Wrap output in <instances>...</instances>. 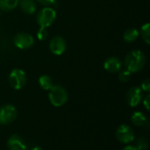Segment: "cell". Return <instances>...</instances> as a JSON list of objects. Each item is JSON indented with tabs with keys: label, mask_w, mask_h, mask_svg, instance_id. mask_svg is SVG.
Returning <instances> with one entry per match:
<instances>
[{
	"label": "cell",
	"mask_w": 150,
	"mask_h": 150,
	"mask_svg": "<svg viewBox=\"0 0 150 150\" xmlns=\"http://www.w3.org/2000/svg\"><path fill=\"white\" fill-rule=\"evenodd\" d=\"M146 56L140 50H134L130 51L125 57L124 65L131 73L138 72L143 69L146 65Z\"/></svg>",
	"instance_id": "obj_1"
},
{
	"label": "cell",
	"mask_w": 150,
	"mask_h": 150,
	"mask_svg": "<svg viewBox=\"0 0 150 150\" xmlns=\"http://www.w3.org/2000/svg\"><path fill=\"white\" fill-rule=\"evenodd\" d=\"M48 91V99L53 106L62 107L67 103L69 95L67 90L62 86L53 85V87Z\"/></svg>",
	"instance_id": "obj_2"
},
{
	"label": "cell",
	"mask_w": 150,
	"mask_h": 150,
	"mask_svg": "<svg viewBox=\"0 0 150 150\" xmlns=\"http://www.w3.org/2000/svg\"><path fill=\"white\" fill-rule=\"evenodd\" d=\"M56 19V11L54 8L47 6L41 8L36 16V20L40 27H50Z\"/></svg>",
	"instance_id": "obj_3"
},
{
	"label": "cell",
	"mask_w": 150,
	"mask_h": 150,
	"mask_svg": "<svg viewBox=\"0 0 150 150\" xmlns=\"http://www.w3.org/2000/svg\"><path fill=\"white\" fill-rule=\"evenodd\" d=\"M9 83L11 86V88L16 90L23 88L26 83L25 72L18 68L13 69L9 75Z\"/></svg>",
	"instance_id": "obj_4"
},
{
	"label": "cell",
	"mask_w": 150,
	"mask_h": 150,
	"mask_svg": "<svg viewBox=\"0 0 150 150\" xmlns=\"http://www.w3.org/2000/svg\"><path fill=\"white\" fill-rule=\"evenodd\" d=\"M18 116V111L15 106L11 104H5L0 107V124L9 125L12 123Z\"/></svg>",
	"instance_id": "obj_5"
},
{
	"label": "cell",
	"mask_w": 150,
	"mask_h": 150,
	"mask_svg": "<svg viewBox=\"0 0 150 150\" xmlns=\"http://www.w3.org/2000/svg\"><path fill=\"white\" fill-rule=\"evenodd\" d=\"M13 43L17 48L20 50H26L34 44V38L29 33L20 32L15 34L13 38Z\"/></svg>",
	"instance_id": "obj_6"
},
{
	"label": "cell",
	"mask_w": 150,
	"mask_h": 150,
	"mask_svg": "<svg viewBox=\"0 0 150 150\" xmlns=\"http://www.w3.org/2000/svg\"><path fill=\"white\" fill-rule=\"evenodd\" d=\"M117 140L124 144H128L134 140V133L133 129L127 125H120L115 133Z\"/></svg>",
	"instance_id": "obj_7"
},
{
	"label": "cell",
	"mask_w": 150,
	"mask_h": 150,
	"mask_svg": "<svg viewBox=\"0 0 150 150\" xmlns=\"http://www.w3.org/2000/svg\"><path fill=\"white\" fill-rule=\"evenodd\" d=\"M126 99L129 106L136 107L138 106L143 99V93L140 87H133L127 93Z\"/></svg>",
	"instance_id": "obj_8"
},
{
	"label": "cell",
	"mask_w": 150,
	"mask_h": 150,
	"mask_svg": "<svg viewBox=\"0 0 150 150\" xmlns=\"http://www.w3.org/2000/svg\"><path fill=\"white\" fill-rule=\"evenodd\" d=\"M66 48H67L66 41L62 36L55 35L50 40L49 50L54 55L60 56L63 54L66 50Z\"/></svg>",
	"instance_id": "obj_9"
},
{
	"label": "cell",
	"mask_w": 150,
	"mask_h": 150,
	"mask_svg": "<svg viewBox=\"0 0 150 150\" xmlns=\"http://www.w3.org/2000/svg\"><path fill=\"white\" fill-rule=\"evenodd\" d=\"M104 68L111 73H116L121 70L122 62L117 57H110L105 60Z\"/></svg>",
	"instance_id": "obj_10"
},
{
	"label": "cell",
	"mask_w": 150,
	"mask_h": 150,
	"mask_svg": "<svg viewBox=\"0 0 150 150\" xmlns=\"http://www.w3.org/2000/svg\"><path fill=\"white\" fill-rule=\"evenodd\" d=\"M7 148L10 150H27V145L22 137L13 134L7 141Z\"/></svg>",
	"instance_id": "obj_11"
},
{
	"label": "cell",
	"mask_w": 150,
	"mask_h": 150,
	"mask_svg": "<svg viewBox=\"0 0 150 150\" xmlns=\"http://www.w3.org/2000/svg\"><path fill=\"white\" fill-rule=\"evenodd\" d=\"M18 4L21 11L27 15L34 14L37 11V4L34 0H19Z\"/></svg>",
	"instance_id": "obj_12"
},
{
	"label": "cell",
	"mask_w": 150,
	"mask_h": 150,
	"mask_svg": "<svg viewBox=\"0 0 150 150\" xmlns=\"http://www.w3.org/2000/svg\"><path fill=\"white\" fill-rule=\"evenodd\" d=\"M140 35V32L135 27H130L124 32L123 38L127 42H135Z\"/></svg>",
	"instance_id": "obj_13"
},
{
	"label": "cell",
	"mask_w": 150,
	"mask_h": 150,
	"mask_svg": "<svg viewBox=\"0 0 150 150\" xmlns=\"http://www.w3.org/2000/svg\"><path fill=\"white\" fill-rule=\"evenodd\" d=\"M132 123L136 126H143L147 123V118L144 113L136 111L132 116Z\"/></svg>",
	"instance_id": "obj_14"
},
{
	"label": "cell",
	"mask_w": 150,
	"mask_h": 150,
	"mask_svg": "<svg viewBox=\"0 0 150 150\" xmlns=\"http://www.w3.org/2000/svg\"><path fill=\"white\" fill-rule=\"evenodd\" d=\"M19 0H0V9L4 11H9L14 10L18 4Z\"/></svg>",
	"instance_id": "obj_15"
},
{
	"label": "cell",
	"mask_w": 150,
	"mask_h": 150,
	"mask_svg": "<svg viewBox=\"0 0 150 150\" xmlns=\"http://www.w3.org/2000/svg\"><path fill=\"white\" fill-rule=\"evenodd\" d=\"M39 84L40 88L44 90H49L54 85L52 78L49 75H46V74L41 75L39 78Z\"/></svg>",
	"instance_id": "obj_16"
},
{
	"label": "cell",
	"mask_w": 150,
	"mask_h": 150,
	"mask_svg": "<svg viewBox=\"0 0 150 150\" xmlns=\"http://www.w3.org/2000/svg\"><path fill=\"white\" fill-rule=\"evenodd\" d=\"M140 34L142 35L143 41L147 43H150V25L149 23H146L145 25H143L141 28V32Z\"/></svg>",
	"instance_id": "obj_17"
},
{
	"label": "cell",
	"mask_w": 150,
	"mask_h": 150,
	"mask_svg": "<svg viewBox=\"0 0 150 150\" xmlns=\"http://www.w3.org/2000/svg\"><path fill=\"white\" fill-rule=\"evenodd\" d=\"M136 149L138 150H148L149 149V142L148 140L144 137H141L136 141Z\"/></svg>",
	"instance_id": "obj_18"
},
{
	"label": "cell",
	"mask_w": 150,
	"mask_h": 150,
	"mask_svg": "<svg viewBox=\"0 0 150 150\" xmlns=\"http://www.w3.org/2000/svg\"><path fill=\"white\" fill-rule=\"evenodd\" d=\"M131 78V72L128 70H120L119 72V80L121 82H127Z\"/></svg>",
	"instance_id": "obj_19"
},
{
	"label": "cell",
	"mask_w": 150,
	"mask_h": 150,
	"mask_svg": "<svg viewBox=\"0 0 150 150\" xmlns=\"http://www.w3.org/2000/svg\"><path fill=\"white\" fill-rule=\"evenodd\" d=\"M48 36V31L46 27H40L37 31V38L40 41H44Z\"/></svg>",
	"instance_id": "obj_20"
},
{
	"label": "cell",
	"mask_w": 150,
	"mask_h": 150,
	"mask_svg": "<svg viewBox=\"0 0 150 150\" xmlns=\"http://www.w3.org/2000/svg\"><path fill=\"white\" fill-rule=\"evenodd\" d=\"M141 88L142 91L146 92V93H149L150 91V81L149 79H146L145 80H143L142 82V86Z\"/></svg>",
	"instance_id": "obj_21"
},
{
	"label": "cell",
	"mask_w": 150,
	"mask_h": 150,
	"mask_svg": "<svg viewBox=\"0 0 150 150\" xmlns=\"http://www.w3.org/2000/svg\"><path fill=\"white\" fill-rule=\"evenodd\" d=\"M36 1L42 5H53L56 2V0H36Z\"/></svg>",
	"instance_id": "obj_22"
},
{
	"label": "cell",
	"mask_w": 150,
	"mask_h": 150,
	"mask_svg": "<svg viewBox=\"0 0 150 150\" xmlns=\"http://www.w3.org/2000/svg\"><path fill=\"white\" fill-rule=\"evenodd\" d=\"M143 105L144 107L146 108L147 111H149V107H150V95H148L144 99H143Z\"/></svg>",
	"instance_id": "obj_23"
},
{
	"label": "cell",
	"mask_w": 150,
	"mask_h": 150,
	"mask_svg": "<svg viewBox=\"0 0 150 150\" xmlns=\"http://www.w3.org/2000/svg\"><path fill=\"white\" fill-rule=\"evenodd\" d=\"M122 150H138L135 147H134V146H127V147H125L124 149Z\"/></svg>",
	"instance_id": "obj_24"
},
{
	"label": "cell",
	"mask_w": 150,
	"mask_h": 150,
	"mask_svg": "<svg viewBox=\"0 0 150 150\" xmlns=\"http://www.w3.org/2000/svg\"><path fill=\"white\" fill-rule=\"evenodd\" d=\"M31 150H43L41 148H40V147H34L33 149H32Z\"/></svg>",
	"instance_id": "obj_25"
}]
</instances>
